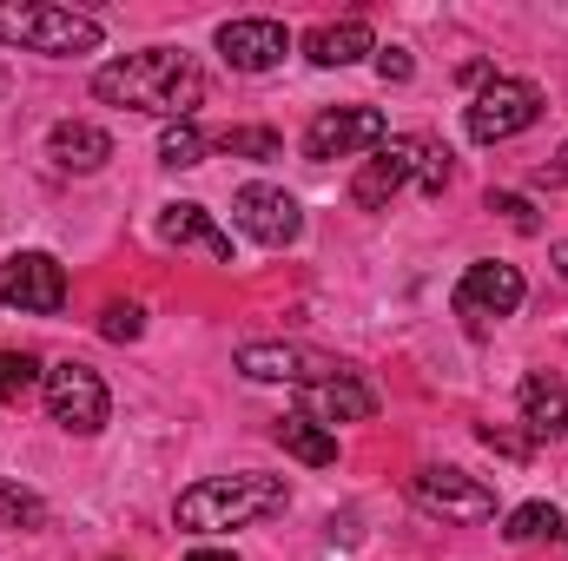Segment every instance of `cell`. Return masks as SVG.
I'll return each instance as SVG.
<instances>
[{
    "mask_svg": "<svg viewBox=\"0 0 568 561\" xmlns=\"http://www.w3.org/2000/svg\"><path fill=\"white\" fill-rule=\"evenodd\" d=\"M93 100L100 106L159 113L172 126V120H192L205 106V67L185 47H140V53H120L113 67L93 73Z\"/></svg>",
    "mask_w": 568,
    "mask_h": 561,
    "instance_id": "obj_1",
    "label": "cell"
},
{
    "mask_svg": "<svg viewBox=\"0 0 568 561\" xmlns=\"http://www.w3.org/2000/svg\"><path fill=\"white\" fill-rule=\"evenodd\" d=\"M284 502H291L284 476H258V469H245V476H205V482L179 489L172 522L185 536H232V529H252V522L284 516Z\"/></svg>",
    "mask_w": 568,
    "mask_h": 561,
    "instance_id": "obj_2",
    "label": "cell"
},
{
    "mask_svg": "<svg viewBox=\"0 0 568 561\" xmlns=\"http://www.w3.org/2000/svg\"><path fill=\"white\" fill-rule=\"evenodd\" d=\"M0 47H20V53H47V60H73V53H100L106 47V27L93 13H73V7H47V0H0Z\"/></svg>",
    "mask_w": 568,
    "mask_h": 561,
    "instance_id": "obj_3",
    "label": "cell"
},
{
    "mask_svg": "<svg viewBox=\"0 0 568 561\" xmlns=\"http://www.w3.org/2000/svg\"><path fill=\"white\" fill-rule=\"evenodd\" d=\"M542 86L536 80H516V73H489L483 86H476V100L463 106V133L476 145H503L516 140V133H529L536 120H542Z\"/></svg>",
    "mask_w": 568,
    "mask_h": 561,
    "instance_id": "obj_4",
    "label": "cell"
},
{
    "mask_svg": "<svg viewBox=\"0 0 568 561\" xmlns=\"http://www.w3.org/2000/svg\"><path fill=\"white\" fill-rule=\"evenodd\" d=\"M40 397H47V417L60 422L67 436H100V429L113 422V390H106V377H100L93 364H80V357L47 364Z\"/></svg>",
    "mask_w": 568,
    "mask_h": 561,
    "instance_id": "obj_5",
    "label": "cell"
},
{
    "mask_svg": "<svg viewBox=\"0 0 568 561\" xmlns=\"http://www.w3.org/2000/svg\"><path fill=\"white\" fill-rule=\"evenodd\" d=\"M390 140V120L377 106H324L311 113L304 126V159L311 165H331V159H357V152H377Z\"/></svg>",
    "mask_w": 568,
    "mask_h": 561,
    "instance_id": "obj_6",
    "label": "cell"
},
{
    "mask_svg": "<svg viewBox=\"0 0 568 561\" xmlns=\"http://www.w3.org/2000/svg\"><path fill=\"white\" fill-rule=\"evenodd\" d=\"M410 502L424 516H443V522H489L496 516V489L469 469H449V462H429L410 476Z\"/></svg>",
    "mask_w": 568,
    "mask_h": 561,
    "instance_id": "obj_7",
    "label": "cell"
},
{
    "mask_svg": "<svg viewBox=\"0 0 568 561\" xmlns=\"http://www.w3.org/2000/svg\"><path fill=\"white\" fill-rule=\"evenodd\" d=\"M424 152L429 140L424 133H397V140H384L364 165H357V178H351V205H364V212H384L397 192H410L417 185V172H424Z\"/></svg>",
    "mask_w": 568,
    "mask_h": 561,
    "instance_id": "obj_8",
    "label": "cell"
},
{
    "mask_svg": "<svg viewBox=\"0 0 568 561\" xmlns=\"http://www.w3.org/2000/svg\"><path fill=\"white\" fill-rule=\"evenodd\" d=\"M523 297H529V284H523L516 265H503V258H476V265L456 278V290H449V304H456V317H463L469 330H483L489 317H496V324L516 317Z\"/></svg>",
    "mask_w": 568,
    "mask_h": 561,
    "instance_id": "obj_9",
    "label": "cell"
},
{
    "mask_svg": "<svg viewBox=\"0 0 568 561\" xmlns=\"http://www.w3.org/2000/svg\"><path fill=\"white\" fill-rule=\"evenodd\" d=\"M0 304L20 310V317H60L67 310V265L53 252L0 258Z\"/></svg>",
    "mask_w": 568,
    "mask_h": 561,
    "instance_id": "obj_10",
    "label": "cell"
},
{
    "mask_svg": "<svg viewBox=\"0 0 568 561\" xmlns=\"http://www.w3.org/2000/svg\"><path fill=\"white\" fill-rule=\"evenodd\" d=\"M232 225L265 252H291L304 238V205L284 185H239L232 192Z\"/></svg>",
    "mask_w": 568,
    "mask_h": 561,
    "instance_id": "obj_11",
    "label": "cell"
},
{
    "mask_svg": "<svg viewBox=\"0 0 568 561\" xmlns=\"http://www.w3.org/2000/svg\"><path fill=\"white\" fill-rule=\"evenodd\" d=\"M239 377H252V384H291V390H304V384H324V377H344L351 364L344 357H331V350H311V344H239Z\"/></svg>",
    "mask_w": 568,
    "mask_h": 561,
    "instance_id": "obj_12",
    "label": "cell"
},
{
    "mask_svg": "<svg viewBox=\"0 0 568 561\" xmlns=\"http://www.w3.org/2000/svg\"><path fill=\"white\" fill-rule=\"evenodd\" d=\"M212 47H219V60L232 73H272V67H284V53H291V27L284 20H265V13H245V20H225Z\"/></svg>",
    "mask_w": 568,
    "mask_h": 561,
    "instance_id": "obj_13",
    "label": "cell"
},
{
    "mask_svg": "<svg viewBox=\"0 0 568 561\" xmlns=\"http://www.w3.org/2000/svg\"><path fill=\"white\" fill-rule=\"evenodd\" d=\"M297 417L317 422V429H337V422H371L377 417V390L344 370V377H324V384H304L297 390Z\"/></svg>",
    "mask_w": 568,
    "mask_h": 561,
    "instance_id": "obj_14",
    "label": "cell"
},
{
    "mask_svg": "<svg viewBox=\"0 0 568 561\" xmlns=\"http://www.w3.org/2000/svg\"><path fill=\"white\" fill-rule=\"evenodd\" d=\"M159 238L179 245V252H205L212 265H232V232H225L205 205H192V198L159 205Z\"/></svg>",
    "mask_w": 568,
    "mask_h": 561,
    "instance_id": "obj_15",
    "label": "cell"
},
{
    "mask_svg": "<svg viewBox=\"0 0 568 561\" xmlns=\"http://www.w3.org/2000/svg\"><path fill=\"white\" fill-rule=\"evenodd\" d=\"M516 410H523L529 442H562L568 436V384L549 377V370H529L523 390H516Z\"/></svg>",
    "mask_w": 568,
    "mask_h": 561,
    "instance_id": "obj_16",
    "label": "cell"
},
{
    "mask_svg": "<svg viewBox=\"0 0 568 561\" xmlns=\"http://www.w3.org/2000/svg\"><path fill=\"white\" fill-rule=\"evenodd\" d=\"M371 53H377L371 20H324V27H311V33H304V60H311V67H324V73L357 67V60H371Z\"/></svg>",
    "mask_w": 568,
    "mask_h": 561,
    "instance_id": "obj_17",
    "label": "cell"
},
{
    "mask_svg": "<svg viewBox=\"0 0 568 561\" xmlns=\"http://www.w3.org/2000/svg\"><path fill=\"white\" fill-rule=\"evenodd\" d=\"M47 159L60 165V172H100L106 159H113V133L106 126H93V120H60L53 133H47Z\"/></svg>",
    "mask_w": 568,
    "mask_h": 561,
    "instance_id": "obj_18",
    "label": "cell"
},
{
    "mask_svg": "<svg viewBox=\"0 0 568 561\" xmlns=\"http://www.w3.org/2000/svg\"><path fill=\"white\" fill-rule=\"evenodd\" d=\"M278 442H284V456H297L304 469H331V462H337V436L317 429V422H304V417H284Z\"/></svg>",
    "mask_w": 568,
    "mask_h": 561,
    "instance_id": "obj_19",
    "label": "cell"
},
{
    "mask_svg": "<svg viewBox=\"0 0 568 561\" xmlns=\"http://www.w3.org/2000/svg\"><path fill=\"white\" fill-rule=\"evenodd\" d=\"M47 384V364L33 350H0V404H27Z\"/></svg>",
    "mask_w": 568,
    "mask_h": 561,
    "instance_id": "obj_20",
    "label": "cell"
},
{
    "mask_svg": "<svg viewBox=\"0 0 568 561\" xmlns=\"http://www.w3.org/2000/svg\"><path fill=\"white\" fill-rule=\"evenodd\" d=\"M212 152H225V159H258V165H272V159H284V140L272 133V126H225V133L212 140Z\"/></svg>",
    "mask_w": 568,
    "mask_h": 561,
    "instance_id": "obj_21",
    "label": "cell"
},
{
    "mask_svg": "<svg viewBox=\"0 0 568 561\" xmlns=\"http://www.w3.org/2000/svg\"><path fill=\"white\" fill-rule=\"evenodd\" d=\"M205 152H212V140H205L192 120H172V126L159 133V165H172V172H185V165H205Z\"/></svg>",
    "mask_w": 568,
    "mask_h": 561,
    "instance_id": "obj_22",
    "label": "cell"
},
{
    "mask_svg": "<svg viewBox=\"0 0 568 561\" xmlns=\"http://www.w3.org/2000/svg\"><path fill=\"white\" fill-rule=\"evenodd\" d=\"M0 529H20V536H40L47 529V502L20 482H0Z\"/></svg>",
    "mask_w": 568,
    "mask_h": 561,
    "instance_id": "obj_23",
    "label": "cell"
},
{
    "mask_svg": "<svg viewBox=\"0 0 568 561\" xmlns=\"http://www.w3.org/2000/svg\"><path fill=\"white\" fill-rule=\"evenodd\" d=\"M503 536H509V542H542V536H562V509H556V502H523V509H509Z\"/></svg>",
    "mask_w": 568,
    "mask_h": 561,
    "instance_id": "obj_24",
    "label": "cell"
},
{
    "mask_svg": "<svg viewBox=\"0 0 568 561\" xmlns=\"http://www.w3.org/2000/svg\"><path fill=\"white\" fill-rule=\"evenodd\" d=\"M489 212H496L509 232H523V238H536V232H542V212H536L523 192H489Z\"/></svg>",
    "mask_w": 568,
    "mask_h": 561,
    "instance_id": "obj_25",
    "label": "cell"
},
{
    "mask_svg": "<svg viewBox=\"0 0 568 561\" xmlns=\"http://www.w3.org/2000/svg\"><path fill=\"white\" fill-rule=\"evenodd\" d=\"M140 330H145L140 304H126V297H120V304H106V310H100V337H106V344H140Z\"/></svg>",
    "mask_w": 568,
    "mask_h": 561,
    "instance_id": "obj_26",
    "label": "cell"
},
{
    "mask_svg": "<svg viewBox=\"0 0 568 561\" xmlns=\"http://www.w3.org/2000/svg\"><path fill=\"white\" fill-rule=\"evenodd\" d=\"M449 178H456V165H449V145L429 140L424 172H417V192H424V198H443V192H449Z\"/></svg>",
    "mask_w": 568,
    "mask_h": 561,
    "instance_id": "obj_27",
    "label": "cell"
},
{
    "mask_svg": "<svg viewBox=\"0 0 568 561\" xmlns=\"http://www.w3.org/2000/svg\"><path fill=\"white\" fill-rule=\"evenodd\" d=\"M371 67H377V80H384V86H410V80H417L410 47H377V53H371Z\"/></svg>",
    "mask_w": 568,
    "mask_h": 561,
    "instance_id": "obj_28",
    "label": "cell"
},
{
    "mask_svg": "<svg viewBox=\"0 0 568 561\" xmlns=\"http://www.w3.org/2000/svg\"><path fill=\"white\" fill-rule=\"evenodd\" d=\"M542 185H568V145L549 159V165H542Z\"/></svg>",
    "mask_w": 568,
    "mask_h": 561,
    "instance_id": "obj_29",
    "label": "cell"
},
{
    "mask_svg": "<svg viewBox=\"0 0 568 561\" xmlns=\"http://www.w3.org/2000/svg\"><path fill=\"white\" fill-rule=\"evenodd\" d=\"M185 561H239V555H232V549H192Z\"/></svg>",
    "mask_w": 568,
    "mask_h": 561,
    "instance_id": "obj_30",
    "label": "cell"
},
{
    "mask_svg": "<svg viewBox=\"0 0 568 561\" xmlns=\"http://www.w3.org/2000/svg\"><path fill=\"white\" fill-rule=\"evenodd\" d=\"M556 272L568 278V245H556Z\"/></svg>",
    "mask_w": 568,
    "mask_h": 561,
    "instance_id": "obj_31",
    "label": "cell"
}]
</instances>
